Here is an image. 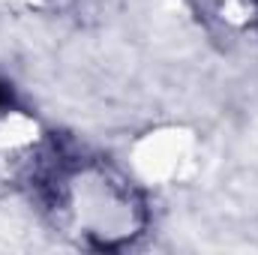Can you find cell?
Segmentation results:
<instances>
[{
    "label": "cell",
    "instance_id": "cell-1",
    "mask_svg": "<svg viewBox=\"0 0 258 255\" xmlns=\"http://www.w3.org/2000/svg\"><path fill=\"white\" fill-rule=\"evenodd\" d=\"M54 225L87 249L132 246L147 228V201L126 174L105 159L54 165L45 177Z\"/></svg>",
    "mask_w": 258,
    "mask_h": 255
},
{
    "label": "cell",
    "instance_id": "cell-2",
    "mask_svg": "<svg viewBox=\"0 0 258 255\" xmlns=\"http://www.w3.org/2000/svg\"><path fill=\"white\" fill-rule=\"evenodd\" d=\"M51 168V138L42 123L9 102L0 105V189L45 180Z\"/></svg>",
    "mask_w": 258,
    "mask_h": 255
},
{
    "label": "cell",
    "instance_id": "cell-3",
    "mask_svg": "<svg viewBox=\"0 0 258 255\" xmlns=\"http://www.w3.org/2000/svg\"><path fill=\"white\" fill-rule=\"evenodd\" d=\"M9 99H6V93H3V87H0V105H6Z\"/></svg>",
    "mask_w": 258,
    "mask_h": 255
}]
</instances>
